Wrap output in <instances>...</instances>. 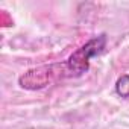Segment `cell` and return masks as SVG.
Instances as JSON below:
<instances>
[{"instance_id": "obj_2", "label": "cell", "mask_w": 129, "mask_h": 129, "mask_svg": "<svg viewBox=\"0 0 129 129\" xmlns=\"http://www.w3.org/2000/svg\"><path fill=\"white\" fill-rule=\"evenodd\" d=\"M55 69H56V66H50V67H38V69H32V70L26 72L18 79L20 87L26 88V90L44 88L50 82V78L53 76Z\"/></svg>"}, {"instance_id": "obj_3", "label": "cell", "mask_w": 129, "mask_h": 129, "mask_svg": "<svg viewBox=\"0 0 129 129\" xmlns=\"http://www.w3.org/2000/svg\"><path fill=\"white\" fill-rule=\"evenodd\" d=\"M115 93L120 97L129 99V75H123L115 82Z\"/></svg>"}, {"instance_id": "obj_1", "label": "cell", "mask_w": 129, "mask_h": 129, "mask_svg": "<svg viewBox=\"0 0 129 129\" xmlns=\"http://www.w3.org/2000/svg\"><path fill=\"white\" fill-rule=\"evenodd\" d=\"M106 46V37L99 35L91 38L88 43H85L82 47H79L75 53L69 56V59L64 62L67 76H82L90 69V59L96 55H99Z\"/></svg>"}]
</instances>
